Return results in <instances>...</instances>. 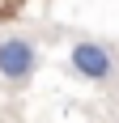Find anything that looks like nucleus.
I'll return each mask as SVG.
<instances>
[{"label": "nucleus", "instance_id": "obj_1", "mask_svg": "<svg viewBox=\"0 0 119 123\" xmlns=\"http://www.w3.org/2000/svg\"><path fill=\"white\" fill-rule=\"evenodd\" d=\"M34 43H26V38H4L0 43V76L4 81H26V76L34 72Z\"/></svg>", "mask_w": 119, "mask_h": 123}, {"label": "nucleus", "instance_id": "obj_2", "mask_svg": "<svg viewBox=\"0 0 119 123\" xmlns=\"http://www.w3.org/2000/svg\"><path fill=\"white\" fill-rule=\"evenodd\" d=\"M72 68L81 76H89V81H106L115 64H111L106 47H98V43H77V47H72Z\"/></svg>", "mask_w": 119, "mask_h": 123}]
</instances>
